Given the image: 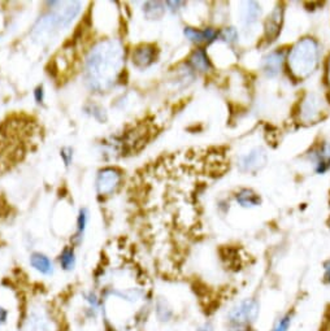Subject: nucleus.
Wrapping results in <instances>:
<instances>
[{"mask_svg": "<svg viewBox=\"0 0 330 331\" xmlns=\"http://www.w3.org/2000/svg\"><path fill=\"white\" fill-rule=\"evenodd\" d=\"M260 13V7L255 3V2H248L246 3V7L242 11V21H243V24L247 25V26H250V25L255 24L258 18H259Z\"/></svg>", "mask_w": 330, "mask_h": 331, "instance_id": "obj_18", "label": "nucleus"}, {"mask_svg": "<svg viewBox=\"0 0 330 331\" xmlns=\"http://www.w3.org/2000/svg\"><path fill=\"white\" fill-rule=\"evenodd\" d=\"M9 321V309L0 304V327H3Z\"/></svg>", "mask_w": 330, "mask_h": 331, "instance_id": "obj_24", "label": "nucleus"}, {"mask_svg": "<svg viewBox=\"0 0 330 331\" xmlns=\"http://www.w3.org/2000/svg\"><path fill=\"white\" fill-rule=\"evenodd\" d=\"M322 112L321 99L316 94H308L303 99L301 105V120L303 122H313L320 117Z\"/></svg>", "mask_w": 330, "mask_h": 331, "instance_id": "obj_8", "label": "nucleus"}, {"mask_svg": "<svg viewBox=\"0 0 330 331\" xmlns=\"http://www.w3.org/2000/svg\"><path fill=\"white\" fill-rule=\"evenodd\" d=\"M30 265L34 270L43 275H52L55 272L54 263L51 261L47 254L42 252H33L30 254Z\"/></svg>", "mask_w": 330, "mask_h": 331, "instance_id": "obj_11", "label": "nucleus"}, {"mask_svg": "<svg viewBox=\"0 0 330 331\" xmlns=\"http://www.w3.org/2000/svg\"><path fill=\"white\" fill-rule=\"evenodd\" d=\"M80 12V3H65L63 8H59L54 13L45 16L36 22L33 34L36 39L50 38V35L61 27L69 26L73 18Z\"/></svg>", "mask_w": 330, "mask_h": 331, "instance_id": "obj_3", "label": "nucleus"}, {"mask_svg": "<svg viewBox=\"0 0 330 331\" xmlns=\"http://www.w3.org/2000/svg\"><path fill=\"white\" fill-rule=\"evenodd\" d=\"M324 282L330 284V259L324 263Z\"/></svg>", "mask_w": 330, "mask_h": 331, "instance_id": "obj_26", "label": "nucleus"}, {"mask_svg": "<svg viewBox=\"0 0 330 331\" xmlns=\"http://www.w3.org/2000/svg\"><path fill=\"white\" fill-rule=\"evenodd\" d=\"M121 179L119 170L113 168H105L100 170L96 178V189L101 195H109L117 189Z\"/></svg>", "mask_w": 330, "mask_h": 331, "instance_id": "obj_7", "label": "nucleus"}, {"mask_svg": "<svg viewBox=\"0 0 330 331\" xmlns=\"http://www.w3.org/2000/svg\"><path fill=\"white\" fill-rule=\"evenodd\" d=\"M34 96H35V100L38 103H42L43 98H45V91H43V87H36L35 91H34Z\"/></svg>", "mask_w": 330, "mask_h": 331, "instance_id": "obj_27", "label": "nucleus"}, {"mask_svg": "<svg viewBox=\"0 0 330 331\" xmlns=\"http://www.w3.org/2000/svg\"><path fill=\"white\" fill-rule=\"evenodd\" d=\"M232 331H253L250 326H247V327H238V328H233Z\"/></svg>", "mask_w": 330, "mask_h": 331, "instance_id": "obj_28", "label": "nucleus"}, {"mask_svg": "<svg viewBox=\"0 0 330 331\" xmlns=\"http://www.w3.org/2000/svg\"><path fill=\"white\" fill-rule=\"evenodd\" d=\"M316 161V172L325 173L330 168V144L324 143L316 154L312 155Z\"/></svg>", "mask_w": 330, "mask_h": 331, "instance_id": "obj_14", "label": "nucleus"}, {"mask_svg": "<svg viewBox=\"0 0 330 331\" xmlns=\"http://www.w3.org/2000/svg\"><path fill=\"white\" fill-rule=\"evenodd\" d=\"M237 36H238V34H237V30L234 27H226L221 33V39L228 42V43H233V42L237 41Z\"/></svg>", "mask_w": 330, "mask_h": 331, "instance_id": "obj_23", "label": "nucleus"}, {"mask_svg": "<svg viewBox=\"0 0 330 331\" xmlns=\"http://www.w3.org/2000/svg\"><path fill=\"white\" fill-rule=\"evenodd\" d=\"M76 261H77V259H76L75 247H71V245L64 247V249L59 254L60 268L65 272H71L76 268Z\"/></svg>", "mask_w": 330, "mask_h": 331, "instance_id": "obj_15", "label": "nucleus"}, {"mask_svg": "<svg viewBox=\"0 0 330 331\" xmlns=\"http://www.w3.org/2000/svg\"><path fill=\"white\" fill-rule=\"evenodd\" d=\"M60 155H61V157H63L65 165L66 166L70 165L71 159H73V151H71V148H69V147L63 148V150H61V154Z\"/></svg>", "mask_w": 330, "mask_h": 331, "instance_id": "obj_25", "label": "nucleus"}, {"mask_svg": "<svg viewBox=\"0 0 330 331\" xmlns=\"http://www.w3.org/2000/svg\"><path fill=\"white\" fill-rule=\"evenodd\" d=\"M283 62V52L282 51H273L268 53L267 56L263 59V71L267 77H276L277 74L281 71Z\"/></svg>", "mask_w": 330, "mask_h": 331, "instance_id": "obj_10", "label": "nucleus"}, {"mask_svg": "<svg viewBox=\"0 0 330 331\" xmlns=\"http://www.w3.org/2000/svg\"><path fill=\"white\" fill-rule=\"evenodd\" d=\"M267 161L268 156L264 148L256 147L253 150H251L248 154L239 157L238 166L241 169V172L255 173L262 168H264Z\"/></svg>", "mask_w": 330, "mask_h": 331, "instance_id": "obj_6", "label": "nucleus"}, {"mask_svg": "<svg viewBox=\"0 0 330 331\" xmlns=\"http://www.w3.org/2000/svg\"><path fill=\"white\" fill-rule=\"evenodd\" d=\"M143 12L149 18H159L163 16L164 7L159 2H149L143 8Z\"/></svg>", "mask_w": 330, "mask_h": 331, "instance_id": "obj_21", "label": "nucleus"}, {"mask_svg": "<svg viewBox=\"0 0 330 331\" xmlns=\"http://www.w3.org/2000/svg\"><path fill=\"white\" fill-rule=\"evenodd\" d=\"M260 304L256 299H244L234 305L228 313V322L234 328L247 327L258 319Z\"/></svg>", "mask_w": 330, "mask_h": 331, "instance_id": "obj_5", "label": "nucleus"}, {"mask_svg": "<svg viewBox=\"0 0 330 331\" xmlns=\"http://www.w3.org/2000/svg\"><path fill=\"white\" fill-rule=\"evenodd\" d=\"M282 17H283V9L277 7L271 15L268 16V20L265 22V36L267 41L271 43L277 39V36L280 35L281 25H282Z\"/></svg>", "mask_w": 330, "mask_h": 331, "instance_id": "obj_9", "label": "nucleus"}, {"mask_svg": "<svg viewBox=\"0 0 330 331\" xmlns=\"http://www.w3.org/2000/svg\"><path fill=\"white\" fill-rule=\"evenodd\" d=\"M189 61H190L191 66H193L195 70L207 71L209 68H211V62H209L208 56H207L205 51L202 50V48L194 51V52L191 53Z\"/></svg>", "mask_w": 330, "mask_h": 331, "instance_id": "obj_16", "label": "nucleus"}, {"mask_svg": "<svg viewBox=\"0 0 330 331\" xmlns=\"http://www.w3.org/2000/svg\"><path fill=\"white\" fill-rule=\"evenodd\" d=\"M327 81H329V85H330V60H329V65H327Z\"/></svg>", "mask_w": 330, "mask_h": 331, "instance_id": "obj_30", "label": "nucleus"}, {"mask_svg": "<svg viewBox=\"0 0 330 331\" xmlns=\"http://www.w3.org/2000/svg\"><path fill=\"white\" fill-rule=\"evenodd\" d=\"M198 331H213V330H212V327L209 325H204L202 326V327L198 328Z\"/></svg>", "mask_w": 330, "mask_h": 331, "instance_id": "obj_29", "label": "nucleus"}, {"mask_svg": "<svg viewBox=\"0 0 330 331\" xmlns=\"http://www.w3.org/2000/svg\"><path fill=\"white\" fill-rule=\"evenodd\" d=\"M59 319L45 304H33L20 321L18 331H60Z\"/></svg>", "mask_w": 330, "mask_h": 331, "instance_id": "obj_4", "label": "nucleus"}, {"mask_svg": "<svg viewBox=\"0 0 330 331\" xmlns=\"http://www.w3.org/2000/svg\"><path fill=\"white\" fill-rule=\"evenodd\" d=\"M184 33L191 42H195V43H211L218 36V33L213 29L199 30L194 29V27H185Z\"/></svg>", "mask_w": 330, "mask_h": 331, "instance_id": "obj_13", "label": "nucleus"}, {"mask_svg": "<svg viewBox=\"0 0 330 331\" xmlns=\"http://www.w3.org/2000/svg\"><path fill=\"white\" fill-rule=\"evenodd\" d=\"M87 219H89V213H87V210L81 209L80 216H78V219H77V231H76L75 237H73V244L78 245L82 243L85 230H86Z\"/></svg>", "mask_w": 330, "mask_h": 331, "instance_id": "obj_20", "label": "nucleus"}, {"mask_svg": "<svg viewBox=\"0 0 330 331\" xmlns=\"http://www.w3.org/2000/svg\"><path fill=\"white\" fill-rule=\"evenodd\" d=\"M155 314H156V318L163 323H168L173 318L172 307L168 304L165 299L159 298L156 300V303H155Z\"/></svg>", "mask_w": 330, "mask_h": 331, "instance_id": "obj_17", "label": "nucleus"}, {"mask_svg": "<svg viewBox=\"0 0 330 331\" xmlns=\"http://www.w3.org/2000/svg\"><path fill=\"white\" fill-rule=\"evenodd\" d=\"M155 61V48L152 46L143 45L137 47L133 52V62L138 68H147Z\"/></svg>", "mask_w": 330, "mask_h": 331, "instance_id": "obj_12", "label": "nucleus"}, {"mask_svg": "<svg viewBox=\"0 0 330 331\" xmlns=\"http://www.w3.org/2000/svg\"><path fill=\"white\" fill-rule=\"evenodd\" d=\"M124 64V50L116 41L99 43L87 57V81L92 89L108 90L112 86Z\"/></svg>", "mask_w": 330, "mask_h": 331, "instance_id": "obj_1", "label": "nucleus"}, {"mask_svg": "<svg viewBox=\"0 0 330 331\" xmlns=\"http://www.w3.org/2000/svg\"><path fill=\"white\" fill-rule=\"evenodd\" d=\"M292 323V316L290 313L283 314L282 317L277 319V322L272 327L271 331H288L290 326Z\"/></svg>", "mask_w": 330, "mask_h": 331, "instance_id": "obj_22", "label": "nucleus"}, {"mask_svg": "<svg viewBox=\"0 0 330 331\" xmlns=\"http://www.w3.org/2000/svg\"><path fill=\"white\" fill-rule=\"evenodd\" d=\"M237 201H238L239 204L244 208L248 207H256V205L260 204V198L258 194L252 191V190H242V191L238 192V195H237Z\"/></svg>", "mask_w": 330, "mask_h": 331, "instance_id": "obj_19", "label": "nucleus"}, {"mask_svg": "<svg viewBox=\"0 0 330 331\" xmlns=\"http://www.w3.org/2000/svg\"><path fill=\"white\" fill-rule=\"evenodd\" d=\"M288 69L294 77L303 80L313 73L318 64V45L315 39L303 38L288 55Z\"/></svg>", "mask_w": 330, "mask_h": 331, "instance_id": "obj_2", "label": "nucleus"}]
</instances>
